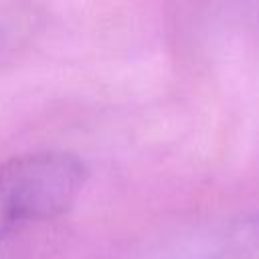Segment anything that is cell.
I'll return each instance as SVG.
<instances>
[{"mask_svg": "<svg viewBox=\"0 0 259 259\" xmlns=\"http://www.w3.org/2000/svg\"><path fill=\"white\" fill-rule=\"evenodd\" d=\"M87 176L85 162L65 150H36L0 162V241L65 214Z\"/></svg>", "mask_w": 259, "mask_h": 259, "instance_id": "6da1fadb", "label": "cell"}]
</instances>
